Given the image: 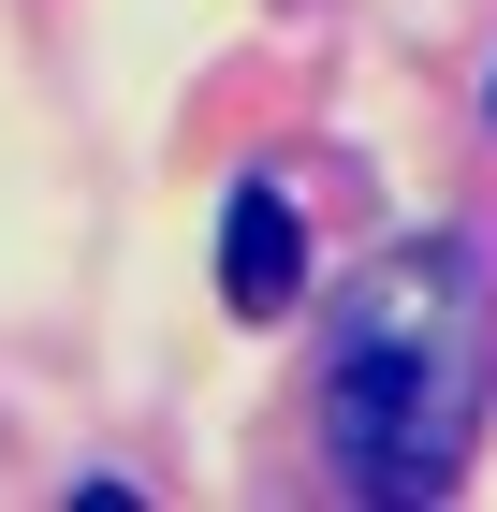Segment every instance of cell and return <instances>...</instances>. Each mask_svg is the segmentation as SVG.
Segmentation results:
<instances>
[{
	"mask_svg": "<svg viewBox=\"0 0 497 512\" xmlns=\"http://www.w3.org/2000/svg\"><path fill=\"white\" fill-rule=\"evenodd\" d=\"M497 395V308L454 235H395L351 278L337 352H322V439L351 498H454Z\"/></svg>",
	"mask_w": 497,
	"mask_h": 512,
	"instance_id": "obj_1",
	"label": "cell"
},
{
	"mask_svg": "<svg viewBox=\"0 0 497 512\" xmlns=\"http://www.w3.org/2000/svg\"><path fill=\"white\" fill-rule=\"evenodd\" d=\"M220 293H234L249 322H278V308L307 293V220H293L278 191H234V205H220Z\"/></svg>",
	"mask_w": 497,
	"mask_h": 512,
	"instance_id": "obj_2",
	"label": "cell"
}]
</instances>
